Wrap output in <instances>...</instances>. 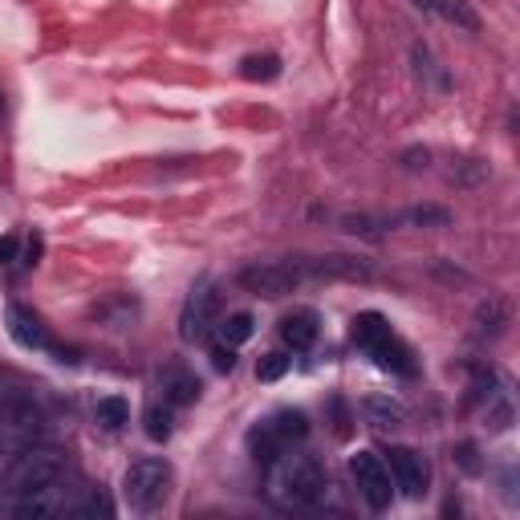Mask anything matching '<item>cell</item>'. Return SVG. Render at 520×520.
<instances>
[{"mask_svg": "<svg viewBox=\"0 0 520 520\" xmlns=\"http://www.w3.org/2000/svg\"><path fill=\"white\" fill-rule=\"evenodd\" d=\"M269 500L285 512L293 508H309L325 496V468L313 460L305 451H281L277 460L269 464Z\"/></svg>", "mask_w": 520, "mask_h": 520, "instance_id": "6da1fadb", "label": "cell"}, {"mask_svg": "<svg viewBox=\"0 0 520 520\" xmlns=\"http://www.w3.org/2000/svg\"><path fill=\"white\" fill-rule=\"evenodd\" d=\"M305 281H317L313 273V256H301V260H252L236 273V285L252 297H265V301H277V297H289L293 289H301Z\"/></svg>", "mask_w": 520, "mask_h": 520, "instance_id": "7a4b0ae2", "label": "cell"}, {"mask_svg": "<svg viewBox=\"0 0 520 520\" xmlns=\"http://www.w3.org/2000/svg\"><path fill=\"white\" fill-rule=\"evenodd\" d=\"M61 476H65V451L61 447L29 443V447H21L13 455V464L5 468V488L13 496H29V492L61 484Z\"/></svg>", "mask_w": 520, "mask_h": 520, "instance_id": "3957f363", "label": "cell"}, {"mask_svg": "<svg viewBox=\"0 0 520 520\" xmlns=\"http://www.w3.org/2000/svg\"><path fill=\"white\" fill-rule=\"evenodd\" d=\"M45 407L33 390H9L0 395V447H29L45 435Z\"/></svg>", "mask_w": 520, "mask_h": 520, "instance_id": "277c9868", "label": "cell"}, {"mask_svg": "<svg viewBox=\"0 0 520 520\" xmlns=\"http://www.w3.org/2000/svg\"><path fill=\"white\" fill-rule=\"evenodd\" d=\"M305 435H309V415H305V411H297V407H285V411L269 415L260 427H252V431H248L252 460H256V464H273L285 447L301 443Z\"/></svg>", "mask_w": 520, "mask_h": 520, "instance_id": "5b68a950", "label": "cell"}, {"mask_svg": "<svg viewBox=\"0 0 520 520\" xmlns=\"http://www.w3.org/2000/svg\"><path fill=\"white\" fill-rule=\"evenodd\" d=\"M171 464L163 460H139V464H130L126 476H122V496L126 504L135 508V512H155L167 504L171 496Z\"/></svg>", "mask_w": 520, "mask_h": 520, "instance_id": "8992f818", "label": "cell"}, {"mask_svg": "<svg viewBox=\"0 0 520 520\" xmlns=\"http://www.w3.org/2000/svg\"><path fill=\"white\" fill-rule=\"evenodd\" d=\"M216 313H220V293L212 281H200L187 301H183V313H179V338L183 342H204L216 325Z\"/></svg>", "mask_w": 520, "mask_h": 520, "instance_id": "52a82bcc", "label": "cell"}, {"mask_svg": "<svg viewBox=\"0 0 520 520\" xmlns=\"http://www.w3.org/2000/svg\"><path fill=\"white\" fill-rule=\"evenodd\" d=\"M350 476H354L358 496H362L374 512H382V508L390 504V496H395V488H390V472H386V464H382V455H374V451H354V455H350Z\"/></svg>", "mask_w": 520, "mask_h": 520, "instance_id": "ba28073f", "label": "cell"}, {"mask_svg": "<svg viewBox=\"0 0 520 520\" xmlns=\"http://www.w3.org/2000/svg\"><path fill=\"white\" fill-rule=\"evenodd\" d=\"M382 464L390 472V484H395L403 496H411V500L427 496V488H431V464L423 460L415 447H390Z\"/></svg>", "mask_w": 520, "mask_h": 520, "instance_id": "9c48e42d", "label": "cell"}, {"mask_svg": "<svg viewBox=\"0 0 520 520\" xmlns=\"http://www.w3.org/2000/svg\"><path fill=\"white\" fill-rule=\"evenodd\" d=\"M9 334L25 350H53V338L41 325V317L33 309H25V305H9Z\"/></svg>", "mask_w": 520, "mask_h": 520, "instance_id": "30bf717a", "label": "cell"}, {"mask_svg": "<svg viewBox=\"0 0 520 520\" xmlns=\"http://www.w3.org/2000/svg\"><path fill=\"white\" fill-rule=\"evenodd\" d=\"M159 390H163V403L167 407H191L200 399V378H195L187 366L171 362L163 374H159Z\"/></svg>", "mask_w": 520, "mask_h": 520, "instance_id": "8fae6325", "label": "cell"}, {"mask_svg": "<svg viewBox=\"0 0 520 520\" xmlns=\"http://www.w3.org/2000/svg\"><path fill=\"white\" fill-rule=\"evenodd\" d=\"M317 313L313 309H293V313H285L281 317V325H277V334H281V342L289 346V350H309L313 342H317Z\"/></svg>", "mask_w": 520, "mask_h": 520, "instance_id": "7c38bea8", "label": "cell"}, {"mask_svg": "<svg viewBox=\"0 0 520 520\" xmlns=\"http://www.w3.org/2000/svg\"><path fill=\"white\" fill-rule=\"evenodd\" d=\"M411 5L455 25V29H464V33H480V17L468 9V0H411Z\"/></svg>", "mask_w": 520, "mask_h": 520, "instance_id": "4fadbf2b", "label": "cell"}, {"mask_svg": "<svg viewBox=\"0 0 520 520\" xmlns=\"http://www.w3.org/2000/svg\"><path fill=\"white\" fill-rule=\"evenodd\" d=\"M362 415L374 431H399L407 423V407L399 399H390V395H370L362 399Z\"/></svg>", "mask_w": 520, "mask_h": 520, "instance_id": "5bb4252c", "label": "cell"}, {"mask_svg": "<svg viewBox=\"0 0 520 520\" xmlns=\"http://www.w3.org/2000/svg\"><path fill=\"white\" fill-rule=\"evenodd\" d=\"M390 228H427V232H439L451 224V212L439 208V204H415V208H403L399 216H386Z\"/></svg>", "mask_w": 520, "mask_h": 520, "instance_id": "9a60e30c", "label": "cell"}, {"mask_svg": "<svg viewBox=\"0 0 520 520\" xmlns=\"http://www.w3.org/2000/svg\"><path fill=\"white\" fill-rule=\"evenodd\" d=\"M370 358L382 366V370H395V374H403V378H411L419 366H415V354H411V346L407 342H399L395 334H390L386 342H378L374 350H370Z\"/></svg>", "mask_w": 520, "mask_h": 520, "instance_id": "2e32d148", "label": "cell"}, {"mask_svg": "<svg viewBox=\"0 0 520 520\" xmlns=\"http://www.w3.org/2000/svg\"><path fill=\"white\" fill-rule=\"evenodd\" d=\"M350 338H354V346H362V350L370 354L378 342L390 338V325H386L382 313H358V317L350 321Z\"/></svg>", "mask_w": 520, "mask_h": 520, "instance_id": "e0dca14e", "label": "cell"}, {"mask_svg": "<svg viewBox=\"0 0 520 520\" xmlns=\"http://www.w3.org/2000/svg\"><path fill=\"white\" fill-rule=\"evenodd\" d=\"M94 423H98L102 431H122V427L130 423V407H126V399H118V395L98 399V407H94Z\"/></svg>", "mask_w": 520, "mask_h": 520, "instance_id": "ac0fdd59", "label": "cell"}, {"mask_svg": "<svg viewBox=\"0 0 520 520\" xmlns=\"http://www.w3.org/2000/svg\"><path fill=\"white\" fill-rule=\"evenodd\" d=\"M240 74H244L248 82H273V78H281V57H273V53H252V57L240 61Z\"/></svg>", "mask_w": 520, "mask_h": 520, "instance_id": "d6986e66", "label": "cell"}, {"mask_svg": "<svg viewBox=\"0 0 520 520\" xmlns=\"http://www.w3.org/2000/svg\"><path fill=\"white\" fill-rule=\"evenodd\" d=\"M252 334H256V321H252V313H232V317H224V321H220V342H224V346H232V350H236V346H244Z\"/></svg>", "mask_w": 520, "mask_h": 520, "instance_id": "ffe728a7", "label": "cell"}, {"mask_svg": "<svg viewBox=\"0 0 520 520\" xmlns=\"http://www.w3.org/2000/svg\"><path fill=\"white\" fill-rule=\"evenodd\" d=\"M143 431H147V439L167 443L171 431H175V423H171V407H167V403H151L147 415H143Z\"/></svg>", "mask_w": 520, "mask_h": 520, "instance_id": "44dd1931", "label": "cell"}, {"mask_svg": "<svg viewBox=\"0 0 520 520\" xmlns=\"http://www.w3.org/2000/svg\"><path fill=\"white\" fill-rule=\"evenodd\" d=\"M74 512H78V516H110V512H114V504L106 500V492H102V488H86V496L74 504Z\"/></svg>", "mask_w": 520, "mask_h": 520, "instance_id": "7402d4cb", "label": "cell"}, {"mask_svg": "<svg viewBox=\"0 0 520 520\" xmlns=\"http://www.w3.org/2000/svg\"><path fill=\"white\" fill-rule=\"evenodd\" d=\"M289 366H293L289 354H281V350H277V354H265V358H260V366H256V378H260V382H277Z\"/></svg>", "mask_w": 520, "mask_h": 520, "instance_id": "603a6c76", "label": "cell"}, {"mask_svg": "<svg viewBox=\"0 0 520 520\" xmlns=\"http://www.w3.org/2000/svg\"><path fill=\"white\" fill-rule=\"evenodd\" d=\"M476 321H480V334H500V330H504V305H500V301L480 305Z\"/></svg>", "mask_w": 520, "mask_h": 520, "instance_id": "cb8c5ba5", "label": "cell"}, {"mask_svg": "<svg viewBox=\"0 0 520 520\" xmlns=\"http://www.w3.org/2000/svg\"><path fill=\"white\" fill-rule=\"evenodd\" d=\"M21 256V240L17 236H0V265H17Z\"/></svg>", "mask_w": 520, "mask_h": 520, "instance_id": "d4e9b609", "label": "cell"}, {"mask_svg": "<svg viewBox=\"0 0 520 520\" xmlns=\"http://www.w3.org/2000/svg\"><path fill=\"white\" fill-rule=\"evenodd\" d=\"M212 366H216V370H232V366H236V354H232V346H224V342H220V346L212 350Z\"/></svg>", "mask_w": 520, "mask_h": 520, "instance_id": "484cf974", "label": "cell"}, {"mask_svg": "<svg viewBox=\"0 0 520 520\" xmlns=\"http://www.w3.org/2000/svg\"><path fill=\"white\" fill-rule=\"evenodd\" d=\"M403 167H407V171L427 167V151H407V155H403Z\"/></svg>", "mask_w": 520, "mask_h": 520, "instance_id": "4316f807", "label": "cell"}]
</instances>
